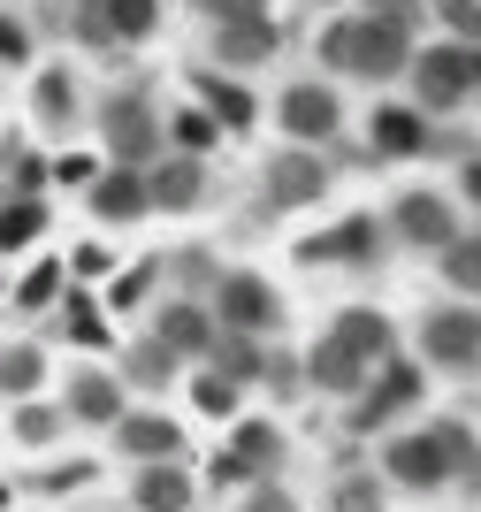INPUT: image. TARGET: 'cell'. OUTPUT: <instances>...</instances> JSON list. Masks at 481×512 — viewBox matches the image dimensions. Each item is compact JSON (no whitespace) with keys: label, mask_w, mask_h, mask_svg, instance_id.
<instances>
[{"label":"cell","mask_w":481,"mask_h":512,"mask_svg":"<svg viewBox=\"0 0 481 512\" xmlns=\"http://www.w3.org/2000/svg\"><path fill=\"white\" fill-rule=\"evenodd\" d=\"M405 16H344V23H329L321 31V62L329 69H344V77H367V85H382V77H398L405 69Z\"/></svg>","instance_id":"obj_1"},{"label":"cell","mask_w":481,"mask_h":512,"mask_svg":"<svg viewBox=\"0 0 481 512\" xmlns=\"http://www.w3.org/2000/svg\"><path fill=\"white\" fill-rule=\"evenodd\" d=\"M100 130H107V153H115V161H130V169H146L153 138H161L153 100H146L138 85H123V92H107V100H100Z\"/></svg>","instance_id":"obj_2"},{"label":"cell","mask_w":481,"mask_h":512,"mask_svg":"<svg viewBox=\"0 0 481 512\" xmlns=\"http://www.w3.org/2000/svg\"><path fill=\"white\" fill-rule=\"evenodd\" d=\"M413 85H420V107H459L481 85V54L474 46H428L413 62Z\"/></svg>","instance_id":"obj_3"},{"label":"cell","mask_w":481,"mask_h":512,"mask_svg":"<svg viewBox=\"0 0 481 512\" xmlns=\"http://www.w3.org/2000/svg\"><path fill=\"white\" fill-rule=\"evenodd\" d=\"M214 329H245V337H260V329H275V321H283V306H275V291L260 276H252V268H237V276H222L214 283Z\"/></svg>","instance_id":"obj_4"},{"label":"cell","mask_w":481,"mask_h":512,"mask_svg":"<svg viewBox=\"0 0 481 512\" xmlns=\"http://www.w3.org/2000/svg\"><path fill=\"white\" fill-rule=\"evenodd\" d=\"M420 352L436 367H481V314L474 306H436V314L420 321Z\"/></svg>","instance_id":"obj_5"},{"label":"cell","mask_w":481,"mask_h":512,"mask_svg":"<svg viewBox=\"0 0 481 512\" xmlns=\"http://www.w3.org/2000/svg\"><path fill=\"white\" fill-rule=\"evenodd\" d=\"M420 406V367L405 360V352H390V360H375V383H359V413L352 428H382L390 413Z\"/></svg>","instance_id":"obj_6"},{"label":"cell","mask_w":481,"mask_h":512,"mask_svg":"<svg viewBox=\"0 0 481 512\" xmlns=\"http://www.w3.org/2000/svg\"><path fill=\"white\" fill-rule=\"evenodd\" d=\"M390 230L405 237V245H451V237H459V207H451V199L443 192H405L398 207H390Z\"/></svg>","instance_id":"obj_7"},{"label":"cell","mask_w":481,"mask_h":512,"mask_svg":"<svg viewBox=\"0 0 481 512\" xmlns=\"http://www.w3.org/2000/svg\"><path fill=\"white\" fill-rule=\"evenodd\" d=\"M443 474H451V459H443L436 428H428V436H398V444H382V482H405V490H436Z\"/></svg>","instance_id":"obj_8"},{"label":"cell","mask_w":481,"mask_h":512,"mask_svg":"<svg viewBox=\"0 0 481 512\" xmlns=\"http://www.w3.org/2000/svg\"><path fill=\"white\" fill-rule=\"evenodd\" d=\"M329 337L344 344L359 367H375V360H390V352H398V321L375 314V306H344V314L329 321Z\"/></svg>","instance_id":"obj_9"},{"label":"cell","mask_w":481,"mask_h":512,"mask_svg":"<svg viewBox=\"0 0 481 512\" xmlns=\"http://www.w3.org/2000/svg\"><path fill=\"white\" fill-rule=\"evenodd\" d=\"M275 123L291 130L298 146H321V138H336V92L329 85H291L275 100Z\"/></svg>","instance_id":"obj_10"},{"label":"cell","mask_w":481,"mask_h":512,"mask_svg":"<svg viewBox=\"0 0 481 512\" xmlns=\"http://www.w3.org/2000/svg\"><path fill=\"white\" fill-rule=\"evenodd\" d=\"M321 192H329V169H321L306 146H291V153L268 161V207H314Z\"/></svg>","instance_id":"obj_11"},{"label":"cell","mask_w":481,"mask_h":512,"mask_svg":"<svg viewBox=\"0 0 481 512\" xmlns=\"http://www.w3.org/2000/svg\"><path fill=\"white\" fill-rule=\"evenodd\" d=\"M84 199H92V214H100V222H130V214H146L153 199H146V169H100L92 176V184H84Z\"/></svg>","instance_id":"obj_12"},{"label":"cell","mask_w":481,"mask_h":512,"mask_svg":"<svg viewBox=\"0 0 481 512\" xmlns=\"http://www.w3.org/2000/svg\"><path fill=\"white\" fill-rule=\"evenodd\" d=\"M146 199L161 214H191L199 199H207V169L191 161V153H176V161H161V169H146Z\"/></svg>","instance_id":"obj_13"},{"label":"cell","mask_w":481,"mask_h":512,"mask_svg":"<svg viewBox=\"0 0 481 512\" xmlns=\"http://www.w3.org/2000/svg\"><path fill=\"white\" fill-rule=\"evenodd\" d=\"M69 421H92V428H115L123 421V383L100 375V367H77V383H69Z\"/></svg>","instance_id":"obj_14"},{"label":"cell","mask_w":481,"mask_h":512,"mask_svg":"<svg viewBox=\"0 0 481 512\" xmlns=\"http://www.w3.org/2000/svg\"><path fill=\"white\" fill-rule=\"evenodd\" d=\"M268 54H275V16L214 23V62H230V69H260Z\"/></svg>","instance_id":"obj_15"},{"label":"cell","mask_w":481,"mask_h":512,"mask_svg":"<svg viewBox=\"0 0 481 512\" xmlns=\"http://www.w3.org/2000/svg\"><path fill=\"white\" fill-rule=\"evenodd\" d=\"M115 444L146 467V459H176V451H184V428L161 421V413H123V421H115Z\"/></svg>","instance_id":"obj_16"},{"label":"cell","mask_w":481,"mask_h":512,"mask_svg":"<svg viewBox=\"0 0 481 512\" xmlns=\"http://www.w3.org/2000/svg\"><path fill=\"white\" fill-rule=\"evenodd\" d=\"M153 337H161L168 352H199V360H207L222 329H214V314H207V306L176 299V306H161V321H153Z\"/></svg>","instance_id":"obj_17"},{"label":"cell","mask_w":481,"mask_h":512,"mask_svg":"<svg viewBox=\"0 0 481 512\" xmlns=\"http://www.w3.org/2000/svg\"><path fill=\"white\" fill-rule=\"evenodd\" d=\"M130 505H138V512H191V474L176 467V459H146Z\"/></svg>","instance_id":"obj_18"},{"label":"cell","mask_w":481,"mask_h":512,"mask_svg":"<svg viewBox=\"0 0 481 512\" xmlns=\"http://www.w3.org/2000/svg\"><path fill=\"white\" fill-rule=\"evenodd\" d=\"M306 383H314V390H336V398H359L367 367H359V360H352V352H344L336 337H321L314 352H306Z\"/></svg>","instance_id":"obj_19"},{"label":"cell","mask_w":481,"mask_h":512,"mask_svg":"<svg viewBox=\"0 0 481 512\" xmlns=\"http://www.w3.org/2000/svg\"><path fill=\"white\" fill-rule=\"evenodd\" d=\"M375 253V214H352L344 230L314 237V245H298V260H367Z\"/></svg>","instance_id":"obj_20"},{"label":"cell","mask_w":481,"mask_h":512,"mask_svg":"<svg viewBox=\"0 0 481 512\" xmlns=\"http://www.w3.org/2000/svg\"><path fill=\"white\" fill-rule=\"evenodd\" d=\"M375 146L382 153H420V146H428L420 107H375Z\"/></svg>","instance_id":"obj_21"},{"label":"cell","mask_w":481,"mask_h":512,"mask_svg":"<svg viewBox=\"0 0 481 512\" xmlns=\"http://www.w3.org/2000/svg\"><path fill=\"white\" fill-rule=\"evenodd\" d=\"M199 92H207V107H214V123H222V130H252V92H245V85H230V77L199 69Z\"/></svg>","instance_id":"obj_22"},{"label":"cell","mask_w":481,"mask_h":512,"mask_svg":"<svg viewBox=\"0 0 481 512\" xmlns=\"http://www.w3.org/2000/svg\"><path fill=\"white\" fill-rule=\"evenodd\" d=\"M31 107H39L46 130H69V123H77V85H69V69H46V77H39V100H31Z\"/></svg>","instance_id":"obj_23"},{"label":"cell","mask_w":481,"mask_h":512,"mask_svg":"<svg viewBox=\"0 0 481 512\" xmlns=\"http://www.w3.org/2000/svg\"><path fill=\"white\" fill-rule=\"evenodd\" d=\"M46 230V207L39 199H8V207H0V253H23V245H31V237Z\"/></svg>","instance_id":"obj_24"},{"label":"cell","mask_w":481,"mask_h":512,"mask_svg":"<svg viewBox=\"0 0 481 512\" xmlns=\"http://www.w3.org/2000/svg\"><path fill=\"white\" fill-rule=\"evenodd\" d=\"M207 360L222 367V375H230V383H252V375H260V367H268V360H260V344H252L245 329H230V337H214V352H207Z\"/></svg>","instance_id":"obj_25"},{"label":"cell","mask_w":481,"mask_h":512,"mask_svg":"<svg viewBox=\"0 0 481 512\" xmlns=\"http://www.w3.org/2000/svg\"><path fill=\"white\" fill-rule=\"evenodd\" d=\"M443 276H451V291H481V230H459L443 245Z\"/></svg>","instance_id":"obj_26"},{"label":"cell","mask_w":481,"mask_h":512,"mask_svg":"<svg viewBox=\"0 0 481 512\" xmlns=\"http://www.w3.org/2000/svg\"><path fill=\"white\" fill-rule=\"evenodd\" d=\"M100 8H107V31H115V46L146 39L153 16H161V0H100Z\"/></svg>","instance_id":"obj_27"},{"label":"cell","mask_w":481,"mask_h":512,"mask_svg":"<svg viewBox=\"0 0 481 512\" xmlns=\"http://www.w3.org/2000/svg\"><path fill=\"white\" fill-rule=\"evenodd\" d=\"M168 375H176V352H168L161 337H153V344H138V352L123 360V383H146V390H161Z\"/></svg>","instance_id":"obj_28"},{"label":"cell","mask_w":481,"mask_h":512,"mask_svg":"<svg viewBox=\"0 0 481 512\" xmlns=\"http://www.w3.org/2000/svg\"><path fill=\"white\" fill-rule=\"evenodd\" d=\"M8 428H16V444H54V436L69 428V413L62 406H16V421H8Z\"/></svg>","instance_id":"obj_29"},{"label":"cell","mask_w":481,"mask_h":512,"mask_svg":"<svg viewBox=\"0 0 481 512\" xmlns=\"http://www.w3.org/2000/svg\"><path fill=\"white\" fill-rule=\"evenodd\" d=\"M329 512H382V474H344L329 490Z\"/></svg>","instance_id":"obj_30"},{"label":"cell","mask_w":481,"mask_h":512,"mask_svg":"<svg viewBox=\"0 0 481 512\" xmlns=\"http://www.w3.org/2000/svg\"><path fill=\"white\" fill-rule=\"evenodd\" d=\"M237 459H245V467H283V436H275L268 421H245L237 428Z\"/></svg>","instance_id":"obj_31"},{"label":"cell","mask_w":481,"mask_h":512,"mask_svg":"<svg viewBox=\"0 0 481 512\" xmlns=\"http://www.w3.org/2000/svg\"><path fill=\"white\" fill-rule=\"evenodd\" d=\"M191 398H199V413H214V421H230V406H237V383L222 375V367H207V375L191 383Z\"/></svg>","instance_id":"obj_32"},{"label":"cell","mask_w":481,"mask_h":512,"mask_svg":"<svg viewBox=\"0 0 481 512\" xmlns=\"http://www.w3.org/2000/svg\"><path fill=\"white\" fill-rule=\"evenodd\" d=\"M92 474H100L92 459H54L46 474H31V490H46V497H54V490H77V482H92Z\"/></svg>","instance_id":"obj_33"},{"label":"cell","mask_w":481,"mask_h":512,"mask_svg":"<svg viewBox=\"0 0 481 512\" xmlns=\"http://www.w3.org/2000/svg\"><path fill=\"white\" fill-rule=\"evenodd\" d=\"M214 138H222V123H214V115H199V107H184V115H176V146H184V153L214 146Z\"/></svg>","instance_id":"obj_34"},{"label":"cell","mask_w":481,"mask_h":512,"mask_svg":"<svg viewBox=\"0 0 481 512\" xmlns=\"http://www.w3.org/2000/svg\"><path fill=\"white\" fill-rule=\"evenodd\" d=\"M39 375H46V360H39V352H8V360H0V390H16V398H23L31 383H39Z\"/></svg>","instance_id":"obj_35"},{"label":"cell","mask_w":481,"mask_h":512,"mask_svg":"<svg viewBox=\"0 0 481 512\" xmlns=\"http://www.w3.org/2000/svg\"><path fill=\"white\" fill-rule=\"evenodd\" d=\"M153 283H161V268H153V260H146V268H130V276L115 283L107 299H115V306H123V314H130V306H146V291H153Z\"/></svg>","instance_id":"obj_36"},{"label":"cell","mask_w":481,"mask_h":512,"mask_svg":"<svg viewBox=\"0 0 481 512\" xmlns=\"http://www.w3.org/2000/svg\"><path fill=\"white\" fill-rule=\"evenodd\" d=\"M8 176H16V192H39V184H46V161L31 146H8Z\"/></svg>","instance_id":"obj_37"},{"label":"cell","mask_w":481,"mask_h":512,"mask_svg":"<svg viewBox=\"0 0 481 512\" xmlns=\"http://www.w3.org/2000/svg\"><path fill=\"white\" fill-rule=\"evenodd\" d=\"M46 176H54V184H92L100 161H92V153H62V161H46Z\"/></svg>","instance_id":"obj_38"},{"label":"cell","mask_w":481,"mask_h":512,"mask_svg":"<svg viewBox=\"0 0 481 512\" xmlns=\"http://www.w3.org/2000/svg\"><path fill=\"white\" fill-rule=\"evenodd\" d=\"M77 39H92L100 54L115 46V31H107V8H100V0H84V8H77Z\"/></svg>","instance_id":"obj_39"},{"label":"cell","mask_w":481,"mask_h":512,"mask_svg":"<svg viewBox=\"0 0 481 512\" xmlns=\"http://www.w3.org/2000/svg\"><path fill=\"white\" fill-rule=\"evenodd\" d=\"M23 54H31V23H16L0 8V62H23Z\"/></svg>","instance_id":"obj_40"},{"label":"cell","mask_w":481,"mask_h":512,"mask_svg":"<svg viewBox=\"0 0 481 512\" xmlns=\"http://www.w3.org/2000/svg\"><path fill=\"white\" fill-rule=\"evenodd\" d=\"M207 482H214V490H245V482H252V467L237 459V451H222V459L207 467Z\"/></svg>","instance_id":"obj_41"},{"label":"cell","mask_w":481,"mask_h":512,"mask_svg":"<svg viewBox=\"0 0 481 512\" xmlns=\"http://www.w3.org/2000/svg\"><path fill=\"white\" fill-rule=\"evenodd\" d=\"M443 23H451L459 39H481V0H443Z\"/></svg>","instance_id":"obj_42"},{"label":"cell","mask_w":481,"mask_h":512,"mask_svg":"<svg viewBox=\"0 0 481 512\" xmlns=\"http://www.w3.org/2000/svg\"><path fill=\"white\" fill-rule=\"evenodd\" d=\"M54 283H62V268H31L23 291H16V306H46V299H54Z\"/></svg>","instance_id":"obj_43"},{"label":"cell","mask_w":481,"mask_h":512,"mask_svg":"<svg viewBox=\"0 0 481 512\" xmlns=\"http://www.w3.org/2000/svg\"><path fill=\"white\" fill-rule=\"evenodd\" d=\"M214 23H245V16H268V0H199Z\"/></svg>","instance_id":"obj_44"},{"label":"cell","mask_w":481,"mask_h":512,"mask_svg":"<svg viewBox=\"0 0 481 512\" xmlns=\"http://www.w3.org/2000/svg\"><path fill=\"white\" fill-rule=\"evenodd\" d=\"M69 329H77L84 344H107V321H100V306H84V299L69 306Z\"/></svg>","instance_id":"obj_45"},{"label":"cell","mask_w":481,"mask_h":512,"mask_svg":"<svg viewBox=\"0 0 481 512\" xmlns=\"http://www.w3.org/2000/svg\"><path fill=\"white\" fill-rule=\"evenodd\" d=\"M245 512H298V505H291V497H283V490L268 482V490H252V497H245Z\"/></svg>","instance_id":"obj_46"},{"label":"cell","mask_w":481,"mask_h":512,"mask_svg":"<svg viewBox=\"0 0 481 512\" xmlns=\"http://www.w3.org/2000/svg\"><path fill=\"white\" fill-rule=\"evenodd\" d=\"M459 192H466V199L481 207V161H466V169H459Z\"/></svg>","instance_id":"obj_47"}]
</instances>
